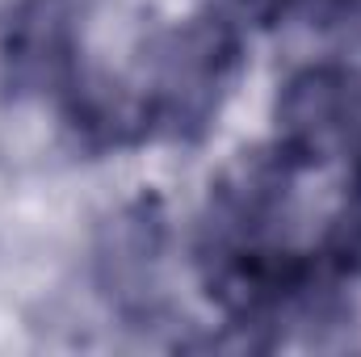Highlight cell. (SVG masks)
<instances>
[{"label":"cell","instance_id":"6da1fadb","mask_svg":"<svg viewBox=\"0 0 361 357\" xmlns=\"http://www.w3.org/2000/svg\"><path fill=\"white\" fill-rule=\"evenodd\" d=\"M244 68V38L240 25L223 13H206L185 21L169 38L156 80L147 85L143 114L147 131H160L169 139H202L210 122L219 118L223 101L231 97V85Z\"/></svg>","mask_w":361,"mask_h":357},{"label":"cell","instance_id":"7a4b0ae2","mask_svg":"<svg viewBox=\"0 0 361 357\" xmlns=\"http://www.w3.org/2000/svg\"><path fill=\"white\" fill-rule=\"evenodd\" d=\"M160 257H164V214H160V206L147 202V198L130 202L101 227L97 282L122 311L143 307L152 286H156Z\"/></svg>","mask_w":361,"mask_h":357}]
</instances>
